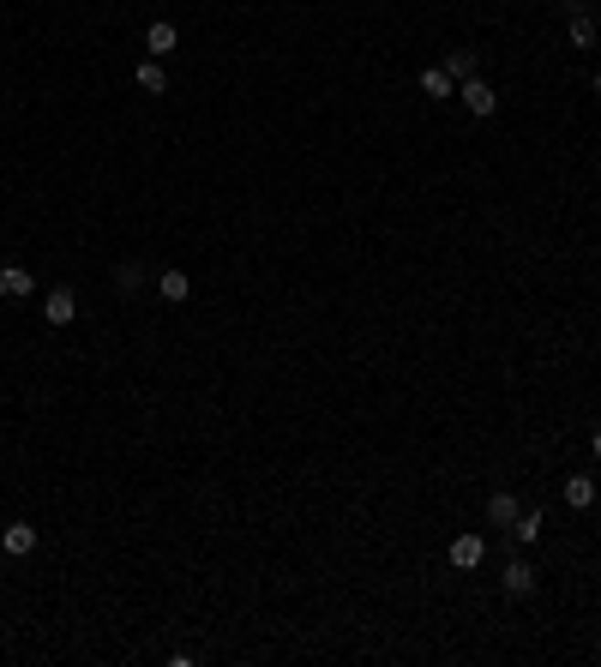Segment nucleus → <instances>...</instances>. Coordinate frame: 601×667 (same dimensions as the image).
Listing matches in <instances>:
<instances>
[{"instance_id": "nucleus-2", "label": "nucleus", "mask_w": 601, "mask_h": 667, "mask_svg": "<svg viewBox=\"0 0 601 667\" xmlns=\"http://www.w3.org/2000/svg\"><path fill=\"white\" fill-rule=\"evenodd\" d=\"M43 319L55 325V331H67V325L79 319V289H67V283H60V289H48L43 295Z\"/></svg>"}, {"instance_id": "nucleus-10", "label": "nucleus", "mask_w": 601, "mask_h": 667, "mask_svg": "<svg viewBox=\"0 0 601 667\" xmlns=\"http://www.w3.org/2000/svg\"><path fill=\"white\" fill-rule=\"evenodd\" d=\"M157 295H163V301H169V307H181L186 295H193V283H186V271H157Z\"/></svg>"}, {"instance_id": "nucleus-14", "label": "nucleus", "mask_w": 601, "mask_h": 667, "mask_svg": "<svg viewBox=\"0 0 601 667\" xmlns=\"http://www.w3.org/2000/svg\"><path fill=\"white\" fill-rule=\"evenodd\" d=\"M139 289H144V265H139V259H127V265L115 271V295H127V301H132Z\"/></svg>"}, {"instance_id": "nucleus-18", "label": "nucleus", "mask_w": 601, "mask_h": 667, "mask_svg": "<svg viewBox=\"0 0 601 667\" xmlns=\"http://www.w3.org/2000/svg\"><path fill=\"white\" fill-rule=\"evenodd\" d=\"M589 451H596V457H601V427H596V433H589Z\"/></svg>"}, {"instance_id": "nucleus-19", "label": "nucleus", "mask_w": 601, "mask_h": 667, "mask_svg": "<svg viewBox=\"0 0 601 667\" xmlns=\"http://www.w3.org/2000/svg\"><path fill=\"white\" fill-rule=\"evenodd\" d=\"M596 97H601V73H596Z\"/></svg>"}, {"instance_id": "nucleus-4", "label": "nucleus", "mask_w": 601, "mask_h": 667, "mask_svg": "<svg viewBox=\"0 0 601 667\" xmlns=\"http://www.w3.org/2000/svg\"><path fill=\"white\" fill-rule=\"evenodd\" d=\"M445 559H451V566L458 571H475L487 559V541L481 536H451V547H445Z\"/></svg>"}, {"instance_id": "nucleus-13", "label": "nucleus", "mask_w": 601, "mask_h": 667, "mask_svg": "<svg viewBox=\"0 0 601 667\" xmlns=\"http://www.w3.org/2000/svg\"><path fill=\"white\" fill-rule=\"evenodd\" d=\"M475 67H481V55H475V48H451V55H445V73L458 78V85H463V78H475Z\"/></svg>"}, {"instance_id": "nucleus-16", "label": "nucleus", "mask_w": 601, "mask_h": 667, "mask_svg": "<svg viewBox=\"0 0 601 667\" xmlns=\"http://www.w3.org/2000/svg\"><path fill=\"white\" fill-rule=\"evenodd\" d=\"M596 36H601V30H596V18H589V13H577V18H572V43H577V48H596Z\"/></svg>"}, {"instance_id": "nucleus-6", "label": "nucleus", "mask_w": 601, "mask_h": 667, "mask_svg": "<svg viewBox=\"0 0 601 667\" xmlns=\"http://www.w3.org/2000/svg\"><path fill=\"white\" fill-rule=\"evenodd\" d=\"M0 553H6V559L37 553V529H30V523H6V529H0Z\"/></svg>"}, {"instance_id": "nucleus-5", "label": "nucleus", "mask_w": 601, "mask_h": 667, "mask_svg": "<svg viewBox=\"0 0 601 667\" xmlns=\"http://www.w3.org/2000/svg\"><path fill=\"white\" fill-rule=\"evenodd\" d=\"M25 295H37V276L25 265H0V301H25Z\"/></svg>"}, {"instance_id": "nucleus-9", "label": "nucleus", "mask_w": 601, "mask_h": 667, "mask_svg": "<svg viewBox=\"0 0 601 667\" xmlns=\"http://www.w3.org/2000/svg\"><path fill=\"white\" fill-rule=\"evenodd\" d=\"M517 511H523V499H517V494H493V499H487V523H493V529H511Z\"/></svg>"}, {"instance_id": "nucleus-15", "label": "nucleus", "mask_w": 601, "mask_h": 667, "mask_svg": "<svg viewBox=\"0 0 601 667\" xmlns=\"http://www.w3.org/2000/svg\"><path fill=\"white\" fill-rule=\"evenodd\" d=\"M139 90H151V97H163V90H169V73H163V60H157V55L139 67Z\"/></svg>"}, {"instance_id": "nucleus-3", "label": "nucleus", "mask_w": 601, "mask_h": 667, "mask_svg": "<svg viewBox=\"0 0 601 667\" xmlns=\"http://www.w3.org/2000/svg\"><path fill=\"white\" fill-rule=\"evenodd\" d=\"M458 97H463V109H469V115H481V120L500 109V97H493V85H487V78H463Z\"/></svg>"}, {"instance_id": "nucleus-17", "label": "nucleus", "mask_w": 601, "mask_h": 667, "mask_svg": "<svg viewBox=\"0 0 601 667\" xmlns=\"http://www.w3.org/2000/svg\"><path fill=\"white\" fill-rule=\"evenodd\" d=\"M559 6H565L572 18H577V13H589V0H559Z\"/></svg>"}, {"instance_id": "nucleus-11", "label": "nucleus", "mask_w": 601, "mask_h": 667, "mask_svg": "<svg viewBox=\"0 0 601 667\" xmlns=\"http://www.w3.org/2000/svg\"><path fill=\"white\" fill-rule=\"evenodd\" d=\"M565 505L589 511V505H596V481H589V475H565Z\"/></svg>"}, {"instance_id": "nucleus-12", "label": "nucleus", "mask_w": 601, "mask_h": 667, "mask_svg": "<svg viewBox=\"0 0 601 667\" xmlns=\"http://www.w3.org/2000/svg\"><path fill=\"white\" fill-rule=\"evenodd\" d=\"M421 90H427L433 102H445V97H458V78L445 73V67H427V73H421Z\"/></svg>"}, {"instance_id": "nucleus-8", "label": "nucleus", "mask_w": 601, "mask_h": 667, "mask_svg": "<svg viewBox=\"0 0 601 667\" xmlns=\"http://www.w3.org/2000/svg\"><path fill=\"white\" fill-rule=\"evenodd\" d=\"M174 43H181V30H174L169 25V18H157V25H151V30H144V48H151V55H174Z\"/></svg>"}, {"instance_id": "nucleus-1", "label": "nucleus", "mask_w": 601, "mask_h": 667, "mask_svg": "<svg viewBox=\"0 0 601 667\" xmlns=\"http://www.w3.org/2000/svg\"><path fill=\"white\" fill-rule=\"evenodd\" d=\"M500 589L523 601V595H535V589H542V571H535L530 559H505V571H500Z\"/></svg>"}, {"instance_id": "nucleus-7", "label": "nucleus", "mask_w": 601, "mask_h": 667, "mask_svg": "<svg viewBox=\"0 0 601 667\" xmlns=\"http://www.w3.org/2000/svg\"><path fill=\"white\" fill-rule=\"evenodd\" d=\"M542 529H547L542 511H517V517H511V547H535V541H542Z\"/></svg>"}]
</instances>
